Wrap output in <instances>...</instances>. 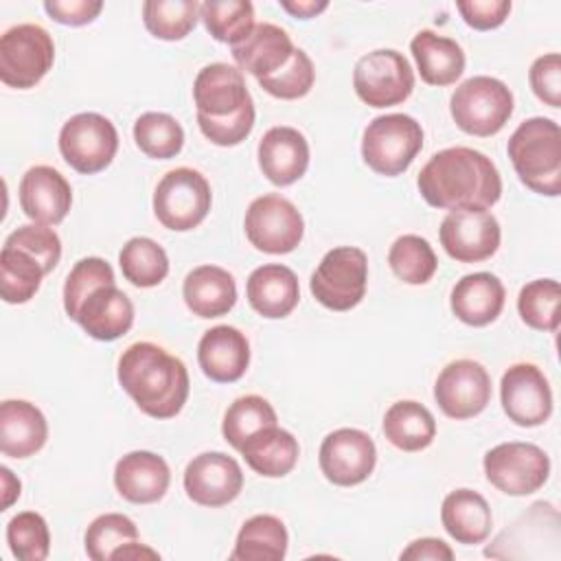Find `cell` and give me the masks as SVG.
Here are the masks:
<instances>
[{
  "label": "cell",
  "mask_w": 561,
  "mask_h": 561,
  "mask_svg": "<svg viewBox=\"0 0 561 561\" xmlns=\"http://www.w3.org/2000/svg\"><path fill=\"white\" fill-rule=\"evenodd\" d=\"M434 399L449 419L478 416L491 401V377L476 359L449 362L436 377Z\"/></svg>",
  "instance_id": "cell-15"
},
{
  "label": "cell",
  "mask_w": 561,
  "mask_h": 561,
  "mask_svg": "<svg viewBox=\"0 0 561 561\" xmlns=\"http://www.w3.org/2000/svg\"><path fill=\"white\" fill-rule=\"evenodd\" d=\"M197 362L210 381H239L250 366V342L237 327L217 324L202 335L197 344Z\"/></svg>",
  "instance_id": "cell-22"
},
{
  "label": "cell",
  "mask_w": 561,
  "mask_h": 561,
  "mask_svg": "<svg viewBox=\"0 0 561 561\" xmlns=\"http://www.w3.org/2000/svg\"><path fill=\"white\" fill-rule=\"evenodd\" d=\"M0 478H2V511H7L20 497L22 484L9 467H0Z\"/></svg>",
  "instance_id": "cell-53"
},
{
  "label": "cell",
  "mask_w": 561,
  "mask_h": 561,
  "mask_svg": "<svg viewBox=\"0 0 561 561\" xmlns=\"http://www.w3.org/2000/svg\"><path fill=\"white\" fill-rule=\"evenodd\" d=\"M519 182L533 193H561V129L552 118L533 116L517 125L506 145Z\"/></svg>",
  "instance_id": "cell-3"
},
{
  "label": "cell",
  "mask_w": 561,
  "mask_h": 561,
  "mask_svg": "<svg viewBox=\"0 0 561 561\" xmlns=\"http://www.w3.org/2000/svg\"><path fill=\"white\" fill-rule=\"evenodd\" d=\"M44 11L50 20L66 24V26H83L96 20L103 11L101 0H46Z\"/></svg>",
  "instance_id": "cell-50"
},
{
  "label": "cell",
  "mask_w": 561,
  "mask_h": 561,
  "mask_svg": "<svg viewBox=\"0 0 561 561\" xmlns=\"http://www.w3.org/2000/svg\"><path fill=\"white\" fill-rule=\"evenodd\" d=\"M486 480L502 493L524 497L539 491L550 476V458L535 443H500L484 454Z\"/></svg>",
  "instance_id": "cell-10"
},
{
  "label": "cell",
  "mask_w": 561,
  "mask_h": 561,
  "mask_svg": "<svg viewBox=\"0 0 561 561\" xmlns=\"http://www.w3.org/2000/svg\"><path fill=\"white\" fill-rule=\"evenodd\" d=\"M199 4L195 0H147L142 4L145 28L156 39H184L199 20Z\"/></svg>",
  "instance_id": "cell-36"
},
{
  "label": "cell",
  "mask_w": 561,
  "mask_h": 561,
  "mask_svg": "<svg viewBox=\"0 0 561 561\" xmlns=\"http://www.w3.org/2000/svg\"><path fill=\"white\" fill-rule=\"evenodd\" d=\"M193 99L197 116L215 121L232 118L254 105L243 72L224 61L208 64L197 72L193 81Z\"/></svg>",
  "instance_id": "cell-18"
},
{
  "label": "cell",
  "mask_w": 561,
  "mask_h": 561,
  "mask_svg": "<svg viewBox=\"0 0 561 561\" xmlns=\"http://www.w3.org/2000/svg\"><path fill=\"white\" fill-rule=\"evenodd\" d=\"M90 337L112 342L123 337L134 324V305L129 296L114 285L92 289L72 318Z\"/></svg>",
  "instance_id": "cell-21"
},
{
  "label": "cell",
  "mask_w": 561,
  "mask_h": 561,
  "mask_svg": "<svg viewBox=\"0 0 561 561\" xmlns=\"http://www.w3.org/2000/svg\"><path fill=\"white\" fill-rule=\"evenodd\" d=\"M401 559H414V561H451L454 559V550L436 537H421L414 539L403 552Z\"/></svg>",
  "instance_id": "cell-51"
},
{
  "label": "cell",
  "mask_w": 561,
  "mask_h": 561,
  "mask_svg": "<svg viewBox=\"0 0 561 561\" xmlns=\"http://www.w3.org/2000/svg\"><path fill=\"white\" fill-rule=\"evenodd\" d=\"M182 298L197 318L226 316L237 302L234 276L219 265L193 267L182 283Z\"/></svg>",
  "instance_id": "cell-28"
},
{
  "label": "cell",
  "mask_w": 561,
  "mask_h": 561,
  "mask_svg": "<svg viewBox=\"0 0 561 561\" xmlns=\"http://www.w3.org/2000/svg\"><path fill=\"white\" fill-rule=\"evenodd\" d=\"M421 197L434 208L489 210L502 197V178L489 156L471 147L436 151L416 178Z\"/></svg>",
  "instance_id": "cell-1"
},
{
  "label": "cell",
  "mask_w": 561,
  "mask_h": 561,
  "mask_svg": "<svg viewBox=\"0 0 561 561\" xmlns=\"http://www.w3.org/2000/svg\"><path fill=\"white\" fill-rule=\"evenodd\" d=\"M250 307L267 318L278 320L289 316L300 300V285L294 270L280 263H265L250 272L245 283Z\"/></svg>",
  "instance_id": "cell-24"
},
{
  "label": "cell",
  "mask_w": 561,
  "mask_h": 561,
  "mask_svg": "<svg viewBox=\"0 0 561 561\" xmlns=\"http://www.w3.org/2000/svg\"><path fill=\"white\" fill-rule=\"evenodd\" d=\"M440 522L451 539L465 546H476L491 535L493 515L489 502L478 491L456 489L443 500Z\"/></svg>",
  "instance_id": "cell-30"
},
{
  "label": "cell",
  "mask_w": 561,
  "mask_h": 561,
  "mask_svg": "<svg viewBox=\"0 0 561 561\" xmlns=\"http://www.w3.org/2000/svg\"><path fill=\"white\" fill-rule=\"evenodd\" d=\"M243 489V471L239 462L224 451H204L184 469L186 495L208 508L226 506Z\"/></svg>",
  "instance_id": "cell-17"
},
{
  "label": "cell",
  "mask_w": 561,
  "mask_h": 561,
  "mask_svg": "<svg viewBox=\"0 0 561 561\" xmlns=\"http://www.w3.org/2000/svg\"><path fill=\"white\" fill-rule=\"evenodd\" d=\"M280 7L294 15V18H300V20H309V18H316L320 15L322 11L329 9V2L327 0H280Z\"/></svg>",
  "instance_id": "cell-52"
},
{
  "label": "cell",
  "mask_w": 561,
  "mask_h": 561,
  "mask_svg": "<svg viewBox=\"0 0 561 561\" xmlns=\"http://www.w3.org/2000/svg\"><path fill=\"white\" fill-rule=\"evenodd\" d=\"M368 256L362 248L340 245L329 250L311 274L309 289L313 298L331 311L357 307L366 294Z\"/></svg>",
  "instance_id": "cell-8"
},
{
  "label": "cell",
  "mask_w": 561,
  "mask_h": 561,
  "mask_svg": "<svg viewBox=\"0 0 561 561\" xmlns=\"http://www.w3.org/2000/svg\"><path fill=\"white\" fill-rule=\"evenodd\" d=\"M289 535L280 517L261 513L243 522L237 533L232 561H280L287 554Z\"/></svg>",
  "instance_id": "cell-32"
},
{
  "label": "cell",
  "mask_w": 561,
  "mask_h": 561,
  "mask_svg": "<svg viewBox=\"0 0 561 561\" xmlns=\"http://www.w3.org/2000/svg\"><path fill=\"white\" fill-rule=\"evenodd\" d=\"M114 270L112 265L101 256H85L75 263V267L68 272L64 283V309L68 318L72 320L83 298L101 287V285H114Z\"/></svg>",
  "instance_id": "cell-45"
},
{
  "label": "cell",
  "mask_w": 561,
  "mask_h": 561,
  "mask_svg": "<svg viewBox=\"0 0 561 561\" xmlns=\"http://www.w3.org/2000/svg\"><path fill=\"white\" fill-rule=\"evenodd\" d=\"M263 175L276 186H289L300 180L309 167V142L289 125L270 127L256 149Z\"/></svg>",
  "instance_id": "cell-20"
},
{
  "label": "cell",
  "mask_w": 561,
  "mask_h": 561,
  "mask_svg": "<svg viewBox=\"0 0 561 561\" xmlns=\"http://www.w3.org/2000/svg\"><path fill=\"white\" fill-rule=\"evenodd\" d=\"M171 471L162 456L153 451H129L114 467V486L131 504H153L164 497Z\"/></svg>",
  "instance_id": "cell-23"
},
{
  "label": "cell",
  "mask_w": 561,
  "mask_h": 561,
  "mask_svg": "<svg viewBox=\"0 0 561 561\" xmlns=\"http://www.w3.org/2000/svg\"><path fill=\"white\" fill-rule=\"evenodd\" d=\"M511 0H458L456 9L465 24L476 31H491L506 22L511 13Z\"/></svg>",
  "instance_id": "cell-49"
},
{
  "label": "cell",
  "mask_w": 561,
  "mask_h": 561,
  "mask_svg": "<svg viewBox=\"0 0 561 561\" xmlns=\"http://www.w3.org/2000/svg\"><path fill=\"white\" fill-rule=\"evenodd\" d=\"M206 31L224 44H239L254 28V4L248 0H206L199 4Z\"/></svg>",
  "instance_id": "cell-38"
},
{
  "label": "cell",
  "mask_w": 561,
  "mask_h": 561,
  "mask_svg": "<svg viewBox=\"0 0 561 561\" xmlns=\"http://www.w3.org/2000/svg\"><path fill=\"white\" fill-rule=\"evenodd\" d=\"M254 105L243 110L241 114L232 116V118H224V121H215V118H204V116H197V125L202 129V134L213 142V145H219V147H234L239 142H243L252 127H254Z\"/></svg>",
  "instance_id": "cell-48"
},
{
  "label": "cell",
  "mask_w": 561,
  "mask_h": 561,
  "mask_svg": "<svg viewBox=\"0 0 561 561\" xmlns=\"http://www.w3.org/2000/svg\"><path fill=\"white\" fill-rule=\"evenodd\" d=\"M294 48L296 46L285 28L272 22H261L232 46V59L237 61L239 70L261 79L280 70L289 61Z\"/></svg>",
  "instance_id": "cell-27"
},
{
  "label": "cell",
  "mask_w": 561,
  "mask_h": 561,
  "mask_svg": "<svg viewBox=\"0 0 561 561\" xmlns=\"http://www.w3.org/2000/svg\"><path fill=\"white\" fill-rule=\"evenodd\" d=\"M118 265L136 287H156L169 274V256L164 248L149 237H131L118 252Z\"/></svg>",
  "instance_id": "cell-35"
},
{
  "label": "cell",
  "mask_w": 561,
  "mask_h": 561,
  "mask_svg": "<svg viewBox=\"0 0 561 561\" xmlns=\"http://www.w3.org/2000/svg\"><path fill=\"white\" fill-rule=\"evenodd\" d=\"M46 276L44 265L22 248L2 245L0 250V296L9 305L28 302Z\"/></svg>",
  "instance_id": "cell-34"
},
{
  "label": "cell",
  "mask_w": 561,
  "mask_h": 561,
  "mask_svg": "<svg viewBox=\"0 0 561 561\" xmlns=\"http://www.w3.org/2000/svg\"><path fill=\"white\" fill-rule=\"evenodd\" d=\"M142 557H149V559H158L160 554H158L156 550L147 548L145 543H138V541H134V543H129V546H125V548L116 550L112 559H142Z\"/></svg>",
  "instance_id": "cell-54"
},
{
  "label": "cell",
  "mask_w": 561,
  "mask_h": 561,
  "mask_svg": "<svg viewBox=\"0 0 561 561\" xmlns=\"http://www.w3.org/2000/svg\"><path fill=\"white\" fill-rule=\"evenodd\" d=\"M276 412L267 399L259 394H245L228 405L221 423V434L226 443H230L234 449H241V445L252 434L263 427L276 425Z\"/></svg>",
  "instance_id": "cell-40"
},
{
  "label": "cell",
  "mask_w": 561,
  "mask_h": 561,
  "mask_svg": "<svg viewBox=\"0 0 561 561\" xmlns=\"http://www.w3.org/2000/svg\"><path fill=\"white\" fill-rule=\"evenodd\" d=\"M559 302L561 287L554 278H535L519 289L517 311L524 324L535 331H557L559 329Z\"/></svg>",
  "instance_id": "cell-41"
},
{
  "label": "cell",
  "mask_w": 561,
  "mask_h": 561,
  "mask_svg": "<svg viewBox=\"0 0 561 561\" xmlns=\"http://www.w3.org/2000/svg\"><path fill=\"white\" fill-rule=\"evenodd\" d=\"M118 383L134 403L153 419L180 414L188 399L184 362L153 342H134L118 357Z\"/></svg>",
  "instance_id": "cell-2"
},
{
  "label": "cell",
  "mask_w": 561,
  "mask_h": 561,
  "mask_svg": "<svg viewBox=\"0 0 561 561\" xmlns=\"http://www.w3.org/2000/svg\"><path fill=\"white\" fill-rule=\"evenodd\" d=\"M423 149V127L410 114L373 118L362 136V158L379 175L397 178L410 169Z\"/></svg>",
  "instance_id": "cell-4"
},
{
  "label": "cell",
  "mask_w": 561,
  "mask_h": 561,
  "mask_svg": "<svg viewBox=\"0 0 561 561\" xmlns=\"http://www.w3.org/2000/svg\"><path fill=\"white\" fill-rule=\"evenodd\" d=\"M55 42L39 24H15L0 37V81L15 90L35 88L53 68Z\"/></svg>",
  "instance_id": "cell-6"
},
{
  "label": "cell",
  "mask_w": 561,
  "mask_h": 561,
  "mask_svg": "<svg viewBox=\"0 0 561 561\" xmlns=\"http://www.w3.org/2000/svg\"><path fill=\"white\" fill-rule=\"evenodd\" d=\"M353 88L370 107L403 103L414 90V72L403 53L377 48L362 55L353 68Z\"/></svg>",
  "instance_id": "cell-11"
},
{
  "label": "cell",
  "mask_w": 561,
  "mask_h": 561,
  "mask_svg": "<svg viewBox=\"0 0 561 561\" xmlns=\"http://www.w3.org/2000/svg\"><path fill=\"white\" fill-rule=\"evenodd\" d=\"M410 53L416 61L419 75L427 85H451L465 72L462 46L430 28L419 31L410 42Z\"/></svg>",
  "instance_id": "cell-29"
},
{
  "label": "cell",
  "mask_w": 561,
  "mask_h": 561,
  "mask_svg": "<svg viewBox=\"0 0 561 561\" xmlns=\"http://www.w3.org/2000/svg\"><path fill=\"white\" fill-rule=\"evenodd\" d=\"M48 438V423L42 410L24 399H7L0 405V451L9 458L37 454Z\"/></svg>",
  "instance_id": "cell-26"
},
{
  "label": "cell",
  "mask_w": 561,
  "mask_h": 561,
  "mask_svg": "<svg viewBox=\"0 0 561 561\" xmlns=\"http://www.w3.org/2000/svg\"><path fill=\"white\" fill-rule=\"evenodd\" d=\"M383 434L401 451H421L436 438L432 412L412 399L392 403L383 414Z\"/></svg>",
  "instance_id": "cell-33"
},
{
  "label": "cell",
  "mask_w": 561,
  "mask_h": 561,
  "mask_svg": "<svg viewBox=\"0 0 561 561\" xmlns=\"http://www.w3.org/2000/svg\"><path fill=\"white\" fill-rule=\"evenodd\" d=\"M256 81L267 94L276 99H285V101L302 99L311 92L316 81L313 61L302 48H294L289 61L280 70H276L274 75L261 77Z\"/></svg>",
  "instance_id": "cell-44"
},
{
  "label": "cell",
  "mask_w": 561,
  "mask_h": 561,
  "mask_svg": "<svg viewBox=\"0 0 561 561\" xmlns=\"http://www.w3.org/2000/svg\"><path fill=\"white\" fill-rule=\"evenodd\" d=\"M4 245H15L26 250L28 254H33L46 270V274H50L59 259H61V241L59 234L42 224H24L20 228H15L7 239Z\"/></svg>",
  "instance_id": "cell-46"
},
{
  "label": "cell",
  "mask_w": 561,
  "mask_h": 561,
  "mask_svg": "<svg viewBox=\"0 0 561 561\" xmlns=\"http://www.w3.org/2000/svg\"><path fill=\"white\" fill-rule=\"evenodd\" d=\"M20 208L42 226H57L72 206L70 182L48 164L31 167L20 180Z\"/></svg>",
  "instance_id": "cell-19"
},
{
  "label": "cell",
  "mask_w": 561,
  "mask_h": 561,
  "mask_svg": "<svg viewBox=\"0 0 561 561\" xmlns=\"http://www.w3.org/2000/svg\"><path fill=\"white\" fill-rule=\"evenodd\" d=\"M7 543L20 561H44L50 552L46 519L35 511H22L7 524Z\"/></svg>",
  "instance_id": "cell-43"
},
{
  "label": "cell",
  "mask_w": 561,
  "mask_h": 561,
  "mask_svg": "<svg viewBox=\"0 0 561 561\" xmlns=\"http://www.w3.org/2000/svg\"><path fill=\"white\" fill-rule=\"evenodd\" d=\"M134 140L147 158L171 160L184 147V129L167 112H145L134 123Z\"/></svg>",
  "instance_id": "cell-37"
},
{
  "label": "cell",
  "mask_w": 561,
  "mask_h": 561,
  "mask_svg": "<svg viewBox=\"0 0 561 561\" xmlns=\"http://www.w3.org/2000/svg\"><path fill=\"white\" fill-rule=\"evenodd\" d=\"M500 399L506 416L519 427L543 425L552 414V390L541 368L517 362L500 381Z\"/></svg>",
  "instance_id": "cell-16"
},
{
  "label": "cell",
  "mask_w": 561,
  "mask_h": 561,
  "mask_svg": "<svg viewBox=\"0 0 561 561\" xmlns=\"http://www.w3.org/2000/svg\"><path fill=\"white\" fill-rule=\"evenodd\" d=\"M239 451L248 467L265 478L287 476L300 456V447L294 434L278 425L259 430L241 445Z\"/></svg>",
  "instance_id": "cell-31"
},
{
  "label": "cell",
  "mask_w": 561,
  "mask_h": 561,
  "mask_svg": "<svg viewBox=\"0 0 561 561\" xmlns=\"http://www.w3.org/2000/svg\"><path fill=\"white\" fill-rule=\"evenodd\" d=\"M134 541H138V528L123 513H103L94 517L83 535L85 552L92 561H110L116 550Z\"/></svg>",
  "instance_id": "cell-42"
},
{
  "label": "cell",
  "mask_w": 561,
  "mask_h": 561,
  "mask_svg": "<svg viewBox=\"0 0 561 561\" xmlns=\"http://www.w3.org/2000/svg\"><path fill=\"white\" fill-rule=\"evenodd\" d=\"M118 151V131L99 112L70 116L59 131V153L77 173L94 175L112 164Z\"/></svg>",
  "instance_id": "cell-9"
},
{
  "label": "cell",
  "mask_w": 561,
  "mask_h": 561,
  "mask_svg": "<svg viewBox=\"0 0 561 561\" xmlns=\"http://www.w3.org/2000/svg\"><path fill=\"white\" fill-rule=\"evenodd\" d=\"M320 471L335 486H355L368 480L377 462L375 440L357 427H340L324 436L318 454Z\"/></svg>",
  "instance_id": "cell-14"
},
{
  "label": "cell",
  "mask_w": 561,
  "mask_h": 561,
  "mask_svg": "<svg viewBox=\"0 0 561 561\" xmlns=\"http://www.w3.org/2000/svg\"><path fill=\"white\" fill-rule=\"evenodd\" d=\"M513 92L508 85L489 75H476L465 79L449 99V112L454 123L471 136L497 134L513 114Z\"/></svg>",
  "instance_id": "cell-5"
},
{
  "label": "cell",
  "mask_w": 561,
  "mask_h": 561,
  "mask_svg": "<svg viewBox=\"0 0 561 561\" xmlns=\"http://www.w3.org/2000/svg\"><path fill=\"white\" fill-rule=\"evenodd\" d=\"M392 274L408 285H425L438 270V259L427 239L419 234H401L388 252Z\"/></svg>",
  "instance_id": "cell-39"
},
{
  "label": "cell",
  "mask_w": 561,
  "mask_h": 561,
  "mask_svg": "<svg viewBox=\"0 0 561 561\" xmlns=\"http://www.w3.org/2000/svg\"><path fill=\"white\" fill-rule=\"evenodd\" d=\"M506 289L491 272H473L462 276L449 296L454 316L469 327H486L504 309Z\"/></svg>",
  "instance_id": "cell-25"
},
{
  "label": "cell",
  "mask_w": 561,
  "mask_h": 561,
  "mask_svg": "<svg viewBox=\"0 0 561 561\" xmlns=\"http://www.w3.org/2000/svg\"><path fill=\"white\" fill-rule=\"evenodd\" d=\"M528 81L539 101L550 107L561 105V57L559 53H546L537 57L528 70Z\"/></svg>",
  "instance_id": "cell-47"
},
{
  "label": "cell",
  "mask_w": 561,
  "mask_h": 561,
  "mask_svg": "<svg viewBox=\"0 0 561 561\" xmlns=\"http://www.w3.org/2000/svg\"><path fill=\"white\" fill-rule=\"evenodd\" d=\"M443 250L458 263H480L491 259L502 241L500 221L482 208L449 210L438 228Z\"/></svg>",
  "instance_id": "cell-13"
},
{
  "label": "cell",
  "mask_w": 561,
  "mask_h": 561,
  "mask_svg": "<svg viewBox=\"0 0 561 561\" xmlns=\"http://www.w3.org/2000/svg\"><path fill=\"white\" fill-rule=\"evenodd\" d=\"M248 241L267 254H287L305 234L300 210L283 195L267 193L250 202L243 219Z\"/></svg>",
  "instance_id": "cell-12"
},
{
  "label": "cell",
  "mask_w": 561,
  "mask_h": 561,
  "mask_svg": "<svg viewBox=\"0 0 561 561\" xmlns=\"http://www.w3.org/2000/svg\"><path fill=\"white\" fill-rule=\"evenodd\" d=\"M213 204L208 180L191 167H178L162 175L153 191L156 219L175 232L197 228Z\"/></svg>",
  "instance_id": "cell-7"
}]
</instances>
